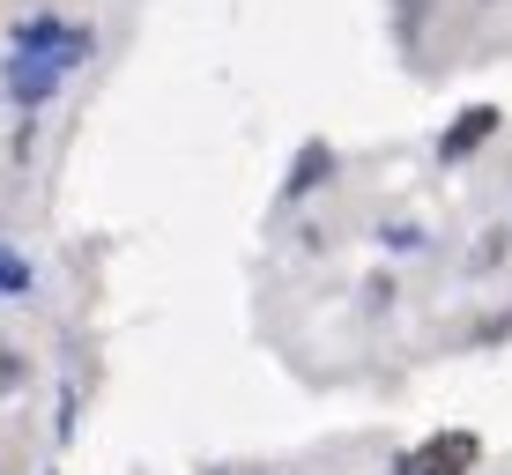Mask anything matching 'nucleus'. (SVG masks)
<instances>
[{
	"label": "nucleus",
	"mask_w": 512,
	"mask_h": 475,
	"mask_svg": "<svg viewBox=\"0 0 512 475\" xmlns=\"http://www.w3.org/2000/svg\"><path fill=\"white\" fill-rule=\"evenodd\" d=\"M8 45H15V52H45V60H60L67 75L97 60V30H90V23H75V15H60V8H30V15H15V23H8Z\"/></svg>",
	"instance_id": "obj_1"
},
{
	"label": "nucleus",
	"mask_w": 512,
	"mask_h": 475,
	"mask_svg": "<svg viewBox=\"0 0 512 475\" xmlns=\"http://www.w3.org/2000/svg\"><path fill=\"white\" fill-rule=\"evenodd\" d=\"M475 468H483V438L468 424H446V431H423L416 446H401L386 475H475Z\"/></svg>",
	"instance_id": "obj_2"
},
{
	"label": "nucleus",
	"mask_w": 512,
	"mask_h": 475,
	"mask_svg": "<svg viewBox=\"0 0 512 475\" xmlns=\"http://www.w3.org/2000/svg\"><path fill=\"white\" fill-rule=\"evenodd\" d=\"M60 90H67V67H60V60H45V52H15V45H8V60H0V97H8L23 119L52 112V97H60Z\"/></svg>",
	"instance_id": "obj_3"
},
{
	"label": "nucleus",
	"mask_w": 512,
	"mask_h": 475,
	"mask_svg": "<svg viewBox=\"0 0 512 475\" xmlns=\"http://www.w3.org/2000/svg\"><path fill=\"white\" fill-rule=\"evenodd\" d=\"M498 127H505V112H498V104H468V112H453L446 127H438V142H431L438 171H461L468 156H483L490 142H498Z\"/></svg>",
	"instance_id": "obj_4"
},
{
	"label": "nucleus",
	"mask_w": 512,
	"mask_h": 475,
	"mask_svg": "<svg viewBox=\"0 0 512 475\" xmlns=\"http://www.w3.org/2000/svg\"><path fill=\"white\" fill-rule=\"evenodd\" d=\"M334 179H342V149H334L327 134H312V142H297V156L282 164V193H275V201L282 208H305L312 193H327Z\"/></svg>",
	"instance_id": "obj_5"
},
{
	"label": "nucleus",
	"mask_w": 512,
	"mask_h": 475,
	"mask_svg": "<svg viewBox=\"0 0 512 475\" xmlns=\"http://www.w3.org/2000/svg\"><path fill=\"white\" fill-rule=\"evenodd\" d=\"M372 238H379V253H386V260H416L423 245H431V231H423L416 216H379V231H372Z\"/></svg>",
	"instance_id": "obj_6"
},
{
	"label": "nucleus",
	"mask_w": 512,
	"mask_h": 475,
	"mask_svg": "<svg viewBox=\"0 0 512 475\" xmlns=\"http://www.w3.org/2000/svg\"><path fill=\"white\" fill-rule=\"evenodd\" d=\"M30 290H38V260L0 238V297H30Z\"/></svg>",
	"instance_id": "obj_7"
},
{
	"label": "nucleus",
	"mask_w": 512,
	"mask_h": 475,
	"mask_svg": "<svg viewBox=\"0 0 512 475\" xmlns=\"http://www.w3.org/2000/svg\"><path fill=\"white\" fill-rule=\"evenodd\" d=\"M38 379V364H30V349L15 342V334H0V401H15L23 386Z\"/></svg>",
	"instance_id": "obj_8"
},
{
	"label": "nucleus",
	"mask_w": 512,
	"mask_h": 475,
	"mask_svg": "<svg viewBox=\"0 0 512 475\" xmlns=\"http://www.w3.org/2000/svg\"><path fill=\"white\" fill-rule=\"evenodd\" d=\"M505 253H512V231L498 223V231H483V245H475V253H468V275H490V268H498Z\"/></svg>",
	"instance_id": "obj_9"
},
{
	"label": "nucleus",
	"mask_w": 512,
	"mask_h": 475,
	"mask_svg": "<svg viewBox=\"0 0 512 475\" xmlns=\"http://www.w3.org/2000/svg\"><path fill=\"white\" fill-rule=\"evenodd\" d=\"M394 297H401V275H394V268H379L372 283H364V312H394Z\"/></svg>",
	"instance_id": "obj_10"
},
{
	"label": "nucleus",
	"mask_w": 512,
	"mask_h": 475,
	"mask_svg": "<svg viewBox=\"0 0 512 475\" xmlns=\"http://www.w3.org/2000/svg\"><path fill=\"white\" fill-rule=\"evenodd\" d=\"M75 424H82V394H75V386H60V438H75Z\"/></svg>",
	"instance_id": "obj_11"
},
{
	"label": "nucleus",
	"mask_w": 512,
	"mask_h": 475,
	"mask_svg": "<svg viewBox=\"0 0 512 475\" xmlns=\"http://www.w3.org/2000/svg\"><path fill=\"white\" fill-rule=\"evenodd\" d=\"M201 475H282V468H223L216 461V468H201Z\"/></svg>",
	"instance_id": "obj_12"
},
{
	"label": "nucleus",
	"mask_w": 512,
	"mask_h": 475,
	"mask_svg": "<svg viewBox=\"0 0 512 475\" xmlns=\"http://www.w3.org/2000/svg\"><path fill=\"white\" fill-rule=\"evenodd\" d=\"M45 475H60V468H45Z\"/></svg>",
	"instance_id": "obj_13"
}]
</instances>
